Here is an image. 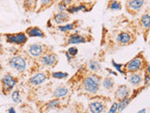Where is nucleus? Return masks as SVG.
<instances>
[{
    "label": "nucleus",
    "instance_id": "1",
    "mask_svg": "<svg viewBox=\"0 0 150 113\" xmlns=\"http://www.w3.org/2000/svg\"><path fill=\"white\" fill-rule=\"evenodd\" d=\"M148 65V62L145 59L143 53H139L136 55L132 59H130L129 62L123 64L124 73H138L140 71H144L145 67Z\"/></svg>",
    "mask_w": 150,
    "mask_h": 113
},
{
    "label": "nucleus",
    "instance_id": "2",
    "mask_svg": "<svg viewBox=\"0 0 150 113\" xmlns=\"http://www.w3.org/2000/svg\"><path fill=\"white\" fill-rule=\"evenodd\" d=\"M100 84V77L96 74H89L83 80V87L84 89V91L93 94H95L98 92Z\"/></svg>",
    "mask_w": 150,
    "mask_h": 113
},
{
    "label": "nucleus",
    "instance_id": "3",
    "mask_svg": "<svg viewBox=\"0 0 150 113\" xmlns=\"http://www.w3.org/2000/svg\"><path fill=\"white\" fill-rule=\"evenodd\" d=\"M18 80L16 77H14L11 74H6L1 79L2 84V92L4 94H7L9 92H11L14 87L17 85Z\"/></svg>",
    "mask_w": 150,
    "mask_h": 113
},
{
    "label": "nucleus",
    "instance_id": "4",
    "mask_svg": "<svg viewBox=\"0 0 150 113\" xmlns=\"http://www.w3.org/2000/svg\"><path fill=\"white\" fill-rule=\"evenodd\" d=\"M8 65L18 73H23L26 69V60L22 56H13L8 59Z\"/></svg>",
    "mask_w": 150,
    "mask_h": 113
},
{
    "label": "nucleus",
    "instance_id": "5",
    "mask_svg": "<svg viewBox=\"0 0 150 113\" xmlns=\"http://www.w3.org/2000/svg\"><path fill=\"white\" fill-rule=\"evenodd\" d=\"M6 38V41L8 44L22 45L25 44L27 41V36L25 32H19V33H8V34H5Z\"/></svg>",
    "mask_w": 150,
    "mask_h": 113
},
{
    "label": "nucleus",
    "instance_id": "6",
    "mask_svg": "<svg viewBox=\"0 0 150 113\" xmlns=\"http://www.w3.org/2000/svg\"><path fill=\"white\" fill-rule=\"evenodd\" d=\"M40 63L46 67H54L57 63V56L53 52H44L43 55L40 56Z\"/></svg>",
    "mask_w": 150,
    "mask_h": 113
},
{
    "label": "nucleus",
    "instance_id": "7",
    "mask_svg": "<svg viewBox=\"0 0 150 113\" xmlns=\"http://www.w3.org/2000/svg\"><path fill=\"white\" fill-rule=\"evenodd\" d=\"M145 0H128L126 2V9L130 14L138 13L143 9Z\"/></svg>",
    "mask_w": 150,
    "mask_h": 113
},
{
    "label": "nucleus",
    "instance_id": "8",
    "mask_svg": "<svg viewBox=\"0 0 150 113\" xmlns=\"http://www.w3.org/2000/svg\"><path fill=\"white\" fill-rule=\"evenodd\" d=\"M134 37L130 32L128 31H121L117 34L115 38V41L119 45H128L133 42Z\"/></svg>",
    "mask_w": 150,
    "mask_h": 113
},
{
    "label": "nucleus",
    "instance_id": "9",
    "mask_svg": "<svg viewBox=\"0 0 150 113\" xmlns=\"http://www.w3.org/2000/svg\"><path fill=\"white\" fill-rule=\"evenodd\" d=\"M27 51L33 58H40L45 52V46L40 44H32L28 45Z\"/></svg>",
    "mask_w": 150,
    "mask_h": 113
},
{
    "label": "nucleus",
    "instance_id": "10",
    "mask_svg": "<svg viewBox=\"0 0 150 113\" xmlns=\"http://www.w3.org/2000/svg\"><path fill=\"white\" fill-rule=\"evenodd\" d=\"M48 79V75L44 73H37L29 78V83L33 86H39L43 84Z\"/></svg>",
    "mask_w": 150,
    "mask_h": 113
},
{
    "label": "nucleus",
    "instance_id": "11",
    "mask_svg": "<svg viewBox=\"0 0 150 113\" xmlns=\"http://www.w3.org/2000/svg\"><path fill=\"white\" fill-rule=\"evenodd\" d=\"M106 107V105L102 101L97 100V101H92L88 105L89 111L91 113H102L104 111Z\"/></svg>",
    "mask_w": 150,
    "mask_h": 113
},
{
    "label": "nucleus",
    "instance_id": "12",
    "mask_svg": "<svg viewBox=\"0 0 150 113\" xmlns=\"http://www.w3.org/2000/svg\"><path fill=\"white\" fill-rule=\"evenodd\" d=\"M69 18L70 16L67 11H59L54 14L52 20H53L56 25H62V24L69 22Z\"/></svg>",
    "mask_w": 150,
    "mask_h": 113
},
{
    "label": "nucleus",
    "instance_id": "13",
    "mask_svg": "<svg viewBox=\"0 0 150 113\" xmlns=\"http://www.w3.org/2000/svg\"><path fill=\"white\" fill-rule=\"evenodd\" d=\"M115 98L117 100H121V99H124L126 97L129 96V89L128 88V86H126V85H120L118 86L115 89Z\"/></svg>",
    "mask_w": 150,
    "mask_h": 113
},
{
    "label": "nucleus",
    "instance_id": "14",
    "mask_svg": "<svg viewBox=\"0 0 150 113\" xmlns=\"http://www.w3.org/2000/svg\"><path fill=\"white\" fill-rule=\"evenodd\" d=\"M25 33L26 34V36L30 37V38H35V37H38V38H44L45 37L44 32L42 31L40 27H38V26L28 27L27 29L25 30Z\"/></svg>",
    "mask_w": 150,
    "mask_h": 113
},
{
    "label": "nucleus",
    "instance_id": "15",
    "mask_svg": "<svg viewBox=\"0 0 150 113\" xmlns=\"http://www.w3.org/2000/svg\"><path fill=\"white\" fill-rule=\"evenodd\" d=\"M83 42H86V38L80 34H76V33L70 34L67 41L68 44H83Z\"/></svg>",
    "mask_w": 150,
    "mask_h": 113
},
{
    "label": "nucleus",
    "instance_id": "16",
    "mask_svg": "<svg viewBox=\"0 0 150 113\" xmlns=\"http://www.w3.org/2000/svg\"><path fill=\"white\" fill-rule=\"evenodd\" d=\"M55 2V0H36V5L38 6L37 12H40L43 9L50 8Z\"/></svg>",
    "mask_w": 150,
    "mask_h": 113
},
{
    "label": "nucleus",
    "instance_id": "17",
    "mask_svg": "<svg viewBox=\"0 0 150 113\" xmlns=\"http://www.w3.org/2000/svg\"><path fill=\"white\" fill-rule=\"evenodd\" d=\"M69 92V88L65 87V86H59L56 89H54V91L53 92V95L57 98V99H60V98H63L65 96H67Z\"/></svg>",
    "mask_w": 150,
    "mask_h": 113
},
{
    "label": "nucleus",
    "instance_id": "18",
    "mask_svg": "<svg viewBox=\"0 0 150 113\" xmlns=\"http://www.w3.org/2000/svg\"><path fill=\"white\" fill-rule=\"evenodd\" d=\"M143 81V77L141 74L138 73H131L129 74V82L134 87H138L139 85L142 83Z\"/></svg>",
    "mask_w": 150,
    "mask_h": 113
},
{
    "label": "nucleus",
    "instance_id": "19",
    "mask_svg": "<svg viewBox=\"0 0 150 113\" xmlns=\"http://www.w3.org/2000/svg\"><path fill=\"white\" fill-rule=\"evenodd\" d=\"M79 21H75L73 23H69V24H66L64 26H60L57 27V29L61 32H69L73 30L74 28H76L78 26Z\"/></svg>",
    "mask_w": 150,
    "mask_h": 113
},
{
    "label": "nucleus",
    "instance_id": "20",
    "mask_svg": "<svg viewBox=\"0 0 150 113\" xmlns=\"http://www.w3.org/2000/svg\"><path fill=\"white\" fill-rule=\"evenodd\" d=\"M132 98L133 97L128 96V97H126L124 99H121V100H119L118 105H117V111H118V112L123 111L125 108L129 105V103L131 102V100H132Z\"/></svg>",
    "mask_w": 150,
    "mask_h": 113
},
{
    "label": "nucleus",
    "instance_id": "21",
    "mask_svg": "<svg viewBox=\"0 0 150 113\" xmlns=\"http://www.w3.org/2000/svg\"><path fill=\"white\" fill-rule=\"evenodd\" d=\"M107 9H111V11H121L122 4L117 0H109L107 3Z\"/></svg>",
    "mask_w": 150,
    "mask_h": 113
},
{
    "label": "nucleus",
    "instance_id": "22",
    "mask_svg": "<svg viewBox=\"0 0 150 113\" xmlns=\"http://www.w3.org/2000/svg\"><path fill=\"white\" fill-rule=\"evenodd\" d=\"M141 23H142L143 27L144 28V29H146L148 31L149 26H150V15L147 11L145 13H144L143 16L141 17Z\"/></svg>",
    "mask_w": 150,
    "mask_h": 113
},
{
    "label": "nucleus",
    "instance_id": "23",
    "mask_svg": "<svg viewBox=\"0 0 150 113\" xmlns=\"http://www.w3.org/2000/svg\"><path fill=\"white\" fill-rule=\"evenodd\" d=\"M88 68H89V70H90V71H92V72L97 73L98 71L100 70L101 66H100V64L98 63L97 60L91 59V60L88 61Z\"/></svg>",
    "mask_w": 150,
    "mask_h": 113
},
{
    "label": "nucleus",
    "instance_id": "24",
    "mask_svg": "<svg viewBox=\"0 0 150 113\" xmlns=\"http://www.w3.org/2000/svg\"><path fill=\"white\" fill-rule=\"evenodd\" d=\"M115 85V81L112 77H104L102 80V86L105 89H112Z\"/></svg>",
    "mask_w": 150,
    "mask_h": 113
},
{
    "label": "nucleus",
    "instance_id": "25",
    "mask_svg": "<svg viewBox=\"0 0 150 113\" xmlns=\"http://www.w3.org/2000/svg\"><path fill=\"white\" fill-rule=\"evenodd\" d=\"M73 0H61V1L58 3V9H60V11H66V9L69 6L72 4Z\"/></svg>",
    "mask_w": 150,
    "mask_h": 113
},
{
    "label": "nucleus",
    "instance_id": "26",
    "mask_svg": "<svg viewBox=\"0 0 150 113\" xmlns=\"http://www.w3.org/2000/svg\"><path fill=\"white\" fill-rule=\"evenodd\" d=\"M11 99H12V101L16 104H20L22 102L21 94H20V92H19L18 89H15V91H13L11 92Z\"/></svg>",
    "mask_w": 150,
    "mask_h": 113
},
{
    "label": "nucleus",
    "instance_id": "27",
    "mask_svg": "<svg viewBox=\"0 0 150 113\" xmlns=\"http://www.w3.org/2000/svg\"><path fill=\"white\" fill-rule=\"evenodd\" d=\"M52 77L55 79H65L69 77V74L65 72H54L52 73Z\"/></svg>",
    "mask_w": 150,
    "mask_h": 113
},
{
    "label": "nucleus",
    "instance_id": "28",
    "mask_svg": "<svg viewBox=\"0 0 150 113\" xmlns=\"http://www.w3.org/2000/svg\"><path fill=\"white\" fill-rule=\"evenodd\" d=\"M60 105V101L58 100V99H54V100H52L48 103V107L49 108H56L58 107Z\"/></svg>",
    "mask_w": 150,
    "mask_h": 113
},
{
    "label": "nucleus",
    "instance_id": "29",
    "mask_svg": "<svg viewBox=\"0 0 150 113\" xmlns=\"http://www.w3.org/2000/svg\"><path fill=\"white\" fill-rule=\"evenodd\" d=\"M67 52H68V53L73 58V56H76V55L78 54V48H77V47H75V46L69 47Z\"/></svg>",
    "mask_w": 150,
    "mask_h": 113
},
{
    "label": "nucleus",
    "instance_id": "30",
    "mask_svg": "<svg viewBox=\"0 0 150 113\" xmlns=\"http://www.w3.org/2000/svg\"><path fill=\"white\" fill-rule=\"evenodd\" d=\"M143 81H144V86H145V87H147L148 85H149V83H150V74H149V73L144 72Z\"/></svg>",
    "mask_w": 150,
    "mask_h": 113
},
{
    "label": "nucleus",
    "instance_id": "31",
    "mask_svg": "<svg viewBox=\"0 0 150 113\" xmlns=\"http://www.w3.org/2000/svg\"><path fill=\"white\" fill-rule=\"evenodd\" d=\"M117 105H118V103H117V102H115V103L111 106L109 111H108L107 113H116V112H117Z\"/></svg>",
    "mask_w": 150,
    "mask_h": 113
},
{
    "label": "nucleus",
    "instance_id": "32",
    "mask_svg": "<svg viewBox=\"0 0 150 113\" xmlns=\"http://www.w3.org/2000/svg\"><path fill=\"white\" fill-rule=\"evenodd\" d=\"M112 65H114V66H115V67L116 68V70H117V71H118V72H119V73H121V74H125V73L123 72V71H122V70H121V68H122V67H123V65H119L118 63H116V62H115V60H112Z\"/></svg>",
    "mask_w": 150,
    "mask_h": 113
},
{
    "label": "nucleus",
    "instance_id": "33",
    "mask_svg": "<svg viewBox=\"0 0 150 113\" xmlns=\"http://www.w3.org/2000/svg\"><path fill=\"white\" fill-rule=\"evenodd\" d=\"M65 55H66V58H67L68 61H69V62H70V61H71V58H72V56H70V55H69V54L68 53V52H66V53H65Z\"/></svg>",
    "mask_w": 150,
    "mask_h": 113
},
{
    "label": "nucleus",
    "instance_id": "34",
    "mask_svg": "<svg viewBox=\"0 0 150 113\" xmlns=\"http://www.w3.org/2000/svg\"><path fill=\"white\" fill-rule=\"evenodd\" d=\"M8 113H16L15 109H14L13 107H11V108H9V109L8 110Z\"/></svg>",
    "mask_w": 150,
    "mask_h": 113
},
{
    "label": "nucleus",
    "instance_id": "35",
    "mask_svg": "<svg viewBox=\"0 0 150 113\" xmlns=\"http://www.w3.org/2000/svg\"><path fill=\"white\" fill-rule=\"evenodd\" d=\"M138 113H146V109H145V108H143V109L139 110Z\"/></svg>",
    "mask_w": 150,
    "mask_h": 113
},
{
    "label": "nucleus",
    "instance_id": "36",
    "mask_svg": "<svg viewBox=\"0 0 150 113\" xmlns=\"http://www.w3.org/2000/svg\"><path fill=\"white\" fill-rule=\"evenodd\" d=\"M2 69H3V67H2V62H1V60H0V72L2 71Z\"/></svg>",
    "mask_w": 150,
    "mask_h": 113
},
{
    "label": "nucleus",
    "instance_id": "37",
    "mask_svg": "<svg viewBox=\"0 0 150 113\" xmlns=\"http://www.w3.org/2000/svg\"><path fill=\"white\" fill-rule=\"evenodd\" d=\"M1 41H2V40H1V35H0V44H1Z\"/></svg>",
    "mask_w": 150,
    "mask_h": 113
}]
</instances>
